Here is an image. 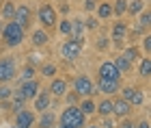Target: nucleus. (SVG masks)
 <instances>
[{
  "mask_svg": "<svg viewBox=\"0 0 151 128\" xmlns=\"http://www.w3.org/2000/svg\"><path fill=\"white\" fill-rule=\"evenodd\" d=\"M84 113L80 109H76V106H69V109L63 111V115H60V124L63 126H71V128H82L84 126Z\"/></svg>",
  "mask_w": 151,
  "mask_h": 128,
  "instance_id": "obj_1",
  "label": "nucleus"
},
{
  "mask_svg": "<svg viewBox=\"0 0 151 128\" xmlns=\"http://www.w3.org/2000/svg\"><path fill=\"white\" fill-rule=\"evenodd\" d=\"M2 33H4L6 46H19V44H22V39H24V28H22V26H17L15 22H9L2 28Z\"/></svg>",
  "mask_w": 151,
  "mask_h": 128,
  "instance_id": "obj_2",
  "label": "nucleus"
},
{
  "mask_svg": "<svg viewBox=\"0 0 151 128\" xmlns=\"http://www.w3.org/2000/svg\"><path fill=\"white\" fill-rule=\"evenodd\" d=\"M39 22L45 26V28H52L56 24V11L52 9L50 4H41L39 7Z\"/></svg>",
  "mask_w": 151,
  "mask_h": 128,
  "instance_id": "obj_3",
  "label": "nucleus"
},
{
  "mask_svg": "<svg viewBox=\"0 0 151 128\" xmlns=\"http://www.w3.org/2000/svg\"><path fill=\"white\" fill-rule=\"evenodd\" d=\"M60 52H63L65 59H76V57H80V52H82V41H80V39H69V41L60 48Z\"/></svg>",
  "mask_w": 151,
  "mask_h": 128,
  "instance_id": "obj_4",
  "label": "nucleus"
},
{
  "mask_svg": "<svg viewBox=\"0 0 151 128\" xmlns=\"http://www.w3.org/2000/svg\"><path fill=\"white\" fill-rule=\"evenodd\" d=\"M15 76V61L13 59H2L0 61V83H6Z\"/></svg>",
  "mask_w": 151,
  "mask_h": 128,
  "instance_id": "obj_5",
  "label": "nucleus"
},
{
  "mask_svg": "<svg viewBox=\"0 0 151 128\" xmlns=\"http://www.w3.org/2000/svg\"><path fill=\"white\" fill-rule=\"evenodd\" d=\"M13 22H15L17 26H22V28H26V26L30 24V9H28L26 4L15 7V15H13Z\"/></svg>",
  "mask_w": 151,
  "mask_h": 128,
  "instance_id": "obj_6",
  "label": "nucleus"
},
{
  "mask_svg": "<svg viewBox=\"0 0 151 128\" xmlns=\"http://www.w3.org/2000/svg\"><path fill=\"white\" fill-rule=\"evenodd\" d=\"M73 89H76L78 96H91V93H93V83L86 76H78L73 80Z\"/></svg>",
  "mask_w": 151,
  "mask_h": 128,
  "instance_id": "obj_7",
  "label": "nucleus"
},
{
  "mask_svg": "<svg viewBox=\"0 0 151 128\" xmlns=\"http://www.w3.org/2000/svg\"><path fill=\"white\" fill-rule=\"evenodd\" d=\"M119 76H121V72L114 67V63H101V67H99V78H108V80H119Z\"/></svg>",
  "mask_w": 151,
  "mask_h": 128,
  "instance_id": "obj_8",
  "label": "nucleus"
},
{
  "mask_svg": "<svg viewBox=\"0 0 151 128\" xmlns=\"http://www.w3.org/2000/svg\"><path fill=\"white\" fill-rule=\"evenodd\" d=\"M123 100H127L129 104H142V100L145 96L138 91V89H132V87H125L123 89Z\"/></svg>",
  "mask_w": 151,
  "mask_h": 128,
  "instance_id": "obj_9",
  "label": "nucleus"
},
{
  "mask_svg": "<svg viewBox=\"0 0 151 128\" xmlns=\"http://www.w3.org/2000/svg\"><path fill=\"white\" fill-rule=\"evenodd\" d=\"M32 122H35V117H32L30 111H17V117H15V126L17 128H30Z\"/></svg>",
  "mask_w": 151,
  "mask_h": 128,
  "instance_id": "obj_10",
  "label": "nucleus"
},
{
  "mask_svg": "<svg viewBox=\"0 0 151 128\" xmlns=\"http://www.w3.org/2000/svg\"><path fill=\"white\" fill-rule=\"evenodd\" d=\"M19 91L24 93V98H26V100H28V98H35L37 93H39V85H37V80H35V78H28L22 87H19Z\"/></svg>",
  "mask_w": 151,
  "mask_h": 128,
  "instance_id": "obj_11",
  "label": "nucleus"
},
{
  "mask_svg": "<svg viewBox=\"0 0 151 128\" xmlns=\"http://www.w3.org/2000/svg\"><path fill=\"white\" fill-rule=\"evenodd\" d=\"M116 89H119V80L99 78V91H104V93H114Z\"/></svg>",
  "mask_w": 151,
  "mask_h": 128,
  "instance_id": "obj_12",
  "label": "nucleus"
},
{
  "mask_svg": "<svg viewBox=\"0 0 151 128\" xmlns=\"http://www.w3.org/2000/svg\"><path fill=\"white\" fill-rule=\"evenodd\" d=\"M112 111L116 113V115L125 117L129 113V102H127V100H116V102H112Z\"/></svg>",
  "mask_w": 151,
  "mask_h": 128,
  "instance_id": "obj_13",
  "label": "nucleus"
},
{
  "mask_svg": "<svg viewBox=\"0 0 151 128\" xmlns=\"http://www.w3.org/2000/svg\"><path fill=\"white\" fill-rule=\"evenodd\" d=\"M47 104H50V91L39 93L37 100H35V109H37V111H45V109H47Z\"/></svg>",
  "mask_w": 151,
  "mask_h": 128,
  "instance_id": "obj_14",
  "label": "nucleus"
},
{
  "mask_svg": "<svg viewBox=\"0 0 151 128\" xmlns=\"http://www.w3.org/2000/svg\"><path fill=\"white\" fill-rule=\"evenodd\" d=\"M24 102H26V98H24V93L22 91H13V102H11V106H13V109H15V111H22L24 109Z\"/></svg>",
  "mask_w": 151,
  "mask_h": 128,
  "instance_id": "obj_15",
  "label": "nucleus"
},
{
  "mask_svg": "<svg viewBox=\"0 0 151 128\" xmlns=\"http://www.w3.org/2000/svg\"><path fill=\"white\" fill-rule=\"evenodd\" d=\"M125 24H123V22H119V24H114V28H112V37H114V41L116 44H119L121 41V39H125Z\"/></svg>",
  "mask_w": 151,
  "mask_h": 128,
  "instance_id": "obj_16",
  "label": "nucleus"
},
{
  "mask_svg": "<svg viewBox=\"0 0 151 128\" xmlns=\"http://www.w3.org/2000/svg\"><path fill=\"white\" fill-rule=\"evenodd\" d=\"M50 91L54 93V96H63V93L67 91V85H65V80H54V83H52V87H50Z\"/></svg>",
  "mask_w": 151,
  "mask_h": 128,
  "instance_id": "obj_17",
  "label": "nucleus"
},
{
  "mask_svg": "<svg viewBox=\"0 0 151 128\" xmlns=\"http://www.w3.org/2000/svg\"><path fill=\"white\" fill-rule=\"evenodd\" d=\"M82 31H84V22L73 20V22H71V33H73L76 39H80V41H82Z\"/></svg>",
  "mask_w": 151,
  "mask_h": 128,
  "instance_id": "obj_18",
  "label": "nucleus"
},
{
  "mask_svg": "<svg viewBox=\"0 0 151 128\" xmlns=\"http://www.w3.org/2000/svg\"><path fill=\"white\" fill-rule=\"evenodd\" d=\"M47 39H50V37H47L45 31H35V33H32V44H35V46H43Z\"/></svg>",
  "mask_w": 151,
  "mask_h": 128,
  "instance_id": "obj_19",
  "label": "nucleus"
},
{
  "mask_svg": "<svg viewBox=\"0 0 151 128\" xmlns=\"http://www.w3.org/2000/svg\"><path fill=\"white\" fill-rule=\"evenodd\" d=\"M142 9H145V2H142V0H134V2H129V4H127V9H125V11H129L132 15H136V13H140Z\"/></svg>",
  "mask_w": 151,
  "mask_h": 128,
  "instance_id": "obj_20",
  "label": "nucleus"
},
{
  "mask_svg": "<svg viewBox=\"0 0 151 128\" xmlns=\"http://www.w3.org/2000/svg\"><path fill=\"white\" fill-rule=\"evenodd\" d=\"M2 15L9 17V20H13V15H15V4H13V2H4V7H2Z\"/></svg>",
  "mask_w": 151,
  "mask_h": 128,
  "instance_id": "obj_21",
  "label": "nucleus"
},
{
  "mask_svg": "<svg viewBox=\"0 0 151 128\" xmlns=\"http://www.w3.org/2000/svg\"><path fill=\"white\" fill-rule=\"evenodd\" d=\"M114 67H116L119 72H127V70H129V61H127L125 57H119V59L114 61Z\"/></svg>",
  "mask_w": 151,
  "mask_h": 128,
  "instance_id": "obj_22",
  "label": "nucleus"
},
{
  "mask_svg": "<svg viewBox=\"0 0 151 128\" xmlns=\"http://www.w3.org/2000/svg\"><path fill=\"white\" fill-rule=\"evenodd\" d=\"M41 128H52L54 126V115L52 113H43V117H41Z\"/></svg>",
  "mask_w": 151,
  "mask_h": 128,
  "instance_id": "obj_23",
  "label": "nucleus"
},
{
  "mask_svg": "<svg viewBox=\"0 0 151 128\" xmlns=\"http://www.w3.org/2000/svg\"><path fill=\"white\" fill-rule=\"evenodd\" d=\"M123 57H125L127 61H136V59H140V52H138V48H127L123 52Z\"/></svg>",
  "mask_w": 151,
  "mask_h": 128,
  "instance_id": "obj_24",
  "label": "nucleus"
},
{
  "mask_svg": "<svg viewBox=\"0 0 151 128\" xmlns=\"http://www.w3.org/2000/svg\"><path fill=\"white\" fill-rule=\"evenodd\" d=\"M125 9H127V0H116L112 11L116 13V15H121V13H125Z\"/></svg>",
  "mask_w": 151,
  "mask_h": 128,
  "instance_id": "obj_25",
  "label": "nucleus"
},
{
  "mask_svg": "<svg viewBox=\"0 0 151 128\" xmlns=\"http://www.w3.org/2000/svg\"><path fill=\"white\" fill-rule=\"evenodd\" d=\"M110 13H112V7H110V4H99V7H97V15H99V17H108Z\"/></svg>",
  "mask_w": 151,
  "mask_h": 128,
  "instance_id": "obj_26",
  "label": "nucleus"
},
{
  "mask_svg": "<svg viewBox=\"0 0 151 128\" xmlns=\"http://www.w3.org/2000/svg\"><path fill=\"white\" fill-rule=\"evenodd\" d=\"M101 115H108V113H112V102L110 100H104V102L99 104V109H97Z\"/></svg>",
  "mask_w": 151,
  "mask_h": 128,
  "instance_id": "obj_27",
  "label": "nucleus"
},
{
  "mask_svg": "<svg viewBox=\"0 0 151 128\" xmlns=\"http://www.w3.org/2000/svg\"><path fill=\"white\" fill-rule=\"evenodd\" d=\"M149 72H151V61L145 57L142 63H140V76H149Z\"/></svg>",
  "mask_w": 151,
  "mask_h": 128,
  "instance_id": "obj_28",
  "label": "nucleus"
},
{
  "mask_svg": "<svg viewBox=\"0 0 151 128\" xmlns=\"http://www.w3.org/2000/svg\"><path fill=\"white\" fill-rule=\"evenodd\" d=\"M80 111L84 113V115H88V113H93V111H95V104L91 102V100H86V102H82V106H80Z\"/></svg>",
  "mask_w": 151,
  "mask_h": 128,
  "instance_id": "obj_29",
  "label": "nucleus"
},
{
  "mask_svg": "<svg viewBox=\"0 0 151 128\" xmlns=\"http://www.w3.org/2000/svg\"><path fill=\"white\" fill-rule=\"evenodd\" d=\"M60 33H63V35H71V22L63 20V22H60Z\"/></svg>",
  "mask_w": 151,
  "mask_h": 128,
  "instance_id": "obj_30",
  "label": "nucleus"
},
{
  "mask_svg": "<svg viewBox=\"0 0 151 128\" xmlns=\"http://www.w3.org/2000/svg\"><path fill=\"white\" fill-rule=\"evenodd\" d=\"M41 72H43V76H54V74H56V67L50 63V65H43V70H41Z\"/></svg>",
  "mask_w": 151,
  "mask_h": 128,
  "instance_id": "obj_31",
  "label": "nucleus"
},
{
  "mask_svg": "<svg viewBox=\"0 0 151 128\" xmlns=\"http://www.w3.org/2000/svg\"><path fill=\"white\" fill-rule=\"evenodd\" d=\"M149 24H151V15L145 11V13H142V17H140V26H145V28H147Z\"/></svg>",
  "mask_w": 151,
  "mask_h": 128,
  "instance_id": "obj_32",
  "label": "nucleus"
},
{
  "mask_svg": "<svg viewBox=\"0 0 151 128\" xmlns=\"http://www.w3.org/2000/svg\"><path fill=\"white\" fill-rule=\"evenodd\" d=\"M9 96H11V89H9V87H0V100H6Z\"/></svg>",
  "mask_w": 151,
  "mask_h": 128,
  "instance_id": "obj_33",
  "label": "nucleus"
},
{
  "mask_svg": "<svg viewBox=\"0 0 151 128\" xmlns=\"http://www.w3.org/2000/svg\"><path fill=\"white\" fill-rule=\"evenodd\" d=\"M32 74H35V67H26L22 76H24V80H28V78H32Z\"/></svg>",
  "mask_w": 151,
  "mask_h": 128,
  "instance_id": "obj_34",
  "label": "nucleus"
},
{
  "mask_svg": "<svg viewBox=\"0 0 151 128\" xmlns=\"http://www.w3.org/2000/svg\"><path fill=\"white\" fill-rule=\"evenodd\" d=\"M86 26H88V28H95V26H97V22H95L93 17H88V20H86Z\"/></svg>",
  "mask_w": 151,
  "mask_h": 128,
  "instance_id": "obj_35",
  "label": "nucleus"
},
{
  "mask_svg": "<svg viewBox=\"0 0 151 128\" xmlns=\"http://www.w3.org/2000/svg\"><path fill=\"white\" fill-rule=\"evenodd\" d=\"M142 44H145V50L149 52L151 50V37H145V41H142Z\"/></svg>",
  "mask_w": 151,
  "mask_h": 128,
  "instance_id": "obj_36",
  "label": "nucleus"
},
{
  "mask_svg": "<svg viewBox=\"0 0 151 128\" xmlns=\"http://www.w3.org/2000/svg\"><path fill=\"white\" fill-rule=\"evenodd\" d=\"M95 9V0H86V11H93Z\"/></svg>",
  "mask_w": 151,
  "mask_h": 128,
  "instance_id": "obj_37",
  "label": "nucleus"
},
{
  "mask_svg": "<svg viewBox=\"0 0 151 128\" xmlns=\"http://www.w3.org/2000/svg\"><path fill=\"white\" fill-rule=\"evenodd\" d=\"M119 128H136L132 122H123V124H119Z\"/></svg>",
  "mask_w": 151,
  "mask_h": 128,
  "instance_id": "obj_38",
  "label": "nucleus"
},
{
  "mask_svg": "<svg viewBox=\"0 0 151 128\" xmlns=\"http://www.w3.org/2000/svg\"><path fill=\"white\" fill-rule=\"evenodd\" d=\"M106 44H108V41H106V39H104V37H101V39H99V41H97V48H99V50H101V48H106Z\"/></svg>",
  "mask_w": 151,
  "mask_h": 128,
  "instance_id": "obj_39",
  "label": "nucleus"
},
{
  "mask_svg": "<svg viewBox=\"0 0 151 128\" xmlns=\"http://www.w3.org/2000/svg\"><path fill=\"white\" fill-rule=\"evenodd\" d=\"M104 128H112V122H110V119H106V122H104Z\"/></svg>",
  "mask_w": 151,
  "mask_h": 128,
  "instance_id": "obj_40",
  "label": "nucleus"
},
{
  "mask_svg": "<svg viewBox=\"0 0 151 128\" xmlns=\"http://www.w3.org/2000/svg\"><path fill=\"white\" fill-rule=\"evenodd\" d=\"M138 128H149V122H140V124H138Z\"/></svg>",
  "mask_w": 151,
  "mask_h": 128,
  "instance_id": "obj_41",
  "label": "nucleus"
},
{
  "mask_svg": "<svg viewBox=\"0 0 151 128\" xmlns=\"http://www.w3.org/2000/svg\"><path fill=\"white\" fill-rule=\"evenodd\" d=\"M2 28H4V24H2V22H0V31H2Z\"/></svg>",
  "mask_w": 151,
  "mask_h": 128,
  "instance_id": "obj_42",
  "label": "nucleus"
},
{
  "mask_svg": "<svg viewBox=\"0 0 151 128\" xmlns=\"http://www.w3.org/2000/svg\"><path fill=\"white\" fill-rule=\"evenodd\" d=\"M86 128H99V126H86Z\"/></svg>",
  "mask_w": 151,
  "mask_h": 128,
  "instance_id": "obj_43",
  "label": "nucleus"
},
{
  "mask_svg": "<svg viewBox=\"0 0 151 128\" xmlns=\"http://www.w3.org/2000/svg\"><path fill=\"white\" fill-rule=\"evenodd\" d=\"M60 128H71V126H60Z\"/></svg>",
  "mask_w": 151,
  "mask_h": 128,
  "instance_id": "obj_44",
  "label": "nucleus"
},
{
  "mask_svg": "<svg viewBox=\"0 0 151 128\" xmlns=\"http://www.w3.org/2000/svg\"><path fill=\"white\" fill-rule=\"evenodd\" d=\"M15 128H17V126H15Z\"/></svg>",
  "mask_w": 151,
  "mask_h": 128,
  "instance_id": "obj_45",
  "label": "nucleus"
}]
</instances>
